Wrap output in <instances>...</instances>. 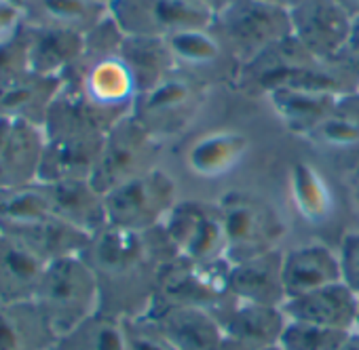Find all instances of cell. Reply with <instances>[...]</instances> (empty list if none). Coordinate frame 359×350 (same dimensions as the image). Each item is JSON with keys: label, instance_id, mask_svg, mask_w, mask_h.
<instances>
[{"label": "cell", "instance_id": "7c38bea8", "mask_svg": "<svg viewBox=\"0 0 359 350\" xmlns=\"http://www.w3.org/2000/svg\"><path fill=\"white\" fill-rule=\"evenodd\" d=\"M108 13L125 36L171 38L214 22V13L195 0H112Z\"/></svg>", "mask_w": 359, "mask_h": 350}, {"label": "cell", "instance_id": "1f68e13d", "mask_svg": "<svg viewBox=\"0 0 359 350\" xmlns=\"http://www.w3.org/2000/svg\"><path fill=\"white\" fill-rule=\"evenodd\" d=\"M121 57L133 76L137 95L154 89L177 70L167 38L125 36Z\"/></svg>", "mask_w": 359, "mask_h": 350}, {"label": "cell", "instance_id": "4dcf8cb0", "mask_svg": "<svg viewBox=\"0 0 359 350\" xmlns=\"http://www.w3.org/2000/svg\"><path fill=\"white\" fill-rule=\"evenodd\" d=\"M22 9L32 26L70 30L83 36L108 15V7L97 0H26Z\"/></svg>", "mask_w": 359, "mask_h": 350}, {"label": "cell", "instance_id": "74e56055", "mask_svg": "<svg viewBox=\"0 0 359 350\" xmlns=\"http://www.w3.org/2000/svg\"><path fill=\"white\" fill-rule=\"evenodd\" d=\"M30 70V49L24 22V26L18 32L0 41V83L18 78Z\"/></svg>", "mask_w": 359, "mask_h": 350}, {"label": "cell", "instance_id": "7bdbcfd3", "mask_svg": "<svg viewBox=\"0 0 359 350\" xmlns=\"http://www.w3.org/2000/svg\"><path fill=\"white\" fill-rule=\"evenodd\" d=\"M195 3H199L201 7H205L208 11H212L214 15L220 13L222 9H226L229 5H233L235 0H195Z\"/></svg>", "mask_w": 359, "mask_h": 350}, {"label": "cell", "instance_id": "ffe728a7", "mask_svg": "<svg viewBox=\"0 0 359 350\" xmlns=\"http://www.w3.org/2000/svg\"><path fill=\"white\" fill-rule=\"evenodd\" d=\"M357 300L359 295L351 291L342 281L290 298L281 306L287 321H300L311 325H321L340 331H355L357 325Z\"/></svg>", "mask_w": 359, "mask_h": 350}, {"label": "cell", "instance_id": "f6af8a7d", "mask_svg": "<svg viewBox=\"0 0 359 350\" xmlns=\"http://www.w3.org/2000/svg\"><path fill=\"white\" fill-rule=\"evenodd\" d=\"M346 49L359 57V18H355V22H353V32H351V41H348Z\"/></svg>", "mask_w": 359, "mask_h": 350}, {"label": "cell", "instance_id": "277c9868", "mask_svg": "<svg viewBox=\"0 0 359 350\" xmlns=\"http://www.w3.org/2000/svg\"><path fill=\"white\" fill-rule=\"evenodd\" d=\"M214 89L175 70L154 89L137 95L133 116L163 144L184 139L203 118Z\"/></svg>", "mask_w": 359, "mask_h": 350}, {"label": "cell", "instance_id": "8992f818", "mask_svg": "<svg viewBox=\"0 0 359 350\" xmlns=\"http://www.w3.org/2000/svg\"><path fill=\"white\" fill-rule=\"evenodd\" d=\"M229 266L199 264L182 255L163 266L152 306H195L212 312L220 325L229 310L237 304L229 289Z\"/></svg>", "mask_w": 359, "mask_h": 350}, {"label": "cell", "instance_id": "e0dca14e", "mask_svg": "<svg viewBox=\"0 0 359 350\" xmlns=\"http://www.w3.org/2000/svg\"><path fill=\"white\" fill-rule=\"evenodd\" d=\"M47 209L53 218L93 237L108 226L106 195L91 180L41 182Z\"/></svg>", "mask_w": 359, "mask_h": 350}, {"label": "cell", "instance_id": "603a6c76", "mask_svg": "<svg viewBox=\"0 0 359 350\" xmlns=\"http://www.w3.org/2000/svg\"><path fill=\"white\" fill-rule=\"evenodd\" d=\"M146 314L156 321L175 350H218L224 340L220 321L195 306H154Z\"/></svg>", "mask_w": 359, "mask_h": 350}, {"label": "cell", "instance_id": "4fadbf2b", "mask_svg": "<svg viewBox=\"0 0 359 350\" xmlns=\"http://www.w3.org/2000/svg\"><path fill=\"white\" fill-rule=\"evenodd\" d=\"M167 43L180 72L189 74L214 91L235 89L241 66L212 30V26L180 32L167 38Z\"/></svg>", "mask_w": 359, "mask_h": 350}, {"label": "cell", "instance_id": "f35d334b", "mask_svg": "<svg viewBox=\"0 0 359 350\" xmlns=\"http://www.w3.org/2000/svg\"><path fill=\"white\" fill-rule=\"evenodd\" d=\"M338 262H340V281L359 295V228L348 230L338 247Z\"/></svg>", "mask_w": 359, "mask_h": 350}, {"label": "cell", "instance_id": "7dc6e473", "mask_svg": "<svg viewBox=\"0 0 359 350\" xmlns=\"http://www.w3.org/2000/svg\"><path fill=\"white\" fill-rule=\"evenodd\" d=\"M340 350H359V331H351Z\"/></svg>", "mask_w": 359, "mask_h": 350}, {"label": "cell", "instance_id": "d6a6232c", "mask_svg": "<svg viewBox=\"0 0 359 350\" xmlns=\"http://www.w3.org/2000/svg\"><path fill=\"white\" fill-rule=\"evenodd\" d=\"M287 87L346 97L359 93V57L348 49L334 57L313 59Z\"/></svg>", "mask_w": 359, "mask_h": 350}, {"label": "cell", "instance_id": "9a60e30c", "mask_svg": "<svg viewBox=\"0 0 359 350\" xmlns=\"http://www.w3.org/2000/svg\"><path fill=\"white\" fill-rule=\"evenodd\" d=\"M313 59L315 57L290 34L241 66L235 89L248 97L264 99L271 91L287 87Z\"/></svg>", "mask_w": 359, "mask_h": 350}, {"label": "cell", "instance_id": "6da1fadb", "mask_svg": "<svg viewBox=\"0 0 359 350\" xmlns=\"http://www.w3.org/2000/svg\"><path fill=\"white\" fill-rule=\"evenodd\" d=\"M81 258L95 276L100 312L131 318L150 310L161 270L177 251L163 226L146 232L106 226L89 239Z\"/></svg>", "mask_w": 359, "mask_h": 350}, {"label": "cell", "instance_id": "b9f144b4", "mask_svg": "<svg viewBox=\"0 0 359 350\" xmlns=\"http://www.w3.org/2000/svg\"><path fill=\"white\" fill-rule=\"evenodd\" d=\"M218 350H281V346H250V344H241V342L224 337Z\"/></svg>", "mask_w": 359, "mask_h": 350}, {"label": "cell", "instance_id": "f907efd6", "mask_svg": "<svg viewBox=\"0 0 359 350\" xmlns=\"http://www.w3.org/2000/svg\"><path fill=\"white\" fill-rule=\"evenodd\" d=\"M97 3H102V5H106V7H108V5L112 3V0H97Z\"/></svg>", "mask_w": 359, "mask_h": 350}, {"label": "cell", "instance_id": "30bf717a", "mask_svg": "<svg viewBox=\"0 0 359 350\" xmlns=\"http://www.w3.org/2000/svg\"><path fill=\"white\" fill-rule=\"evenodd\" d=\"M177 184L161 167L106 192L108 226L146 232L165 224L177 205Z\"/></svg>", "mask_w": 359, "mask_h": 350}, {"label": "cell", "instance_id": "d4e9b609", "mask_svg": "<svg viewBox=\"0 0 359 350\" xmlns=\"http://www.w3.org/2000/svg\"><path fill=\"white\" fill-rule=\"evenodd\" d=\"M45 152L43 127L13 120L9 139L0 152V190L39 182Z\"/></svg>", "mask_w": 359, "mask_h": 350}, {"label": "cell", "instance_id": "83f0119b", "mask_svg": "<svg viewBox=\"0 0 359 350\" xmlns=\"http://www.w3.org/2000/svg\"><path fill=\"white\" fill-rule=\"evenodd\" d=\"M28 34V49H30V68L36 74L62 78L83 55L85 36L60 30V28H45L32 26L26 22Z\"/></svg>", "mask_w": 359, "mask_h": 350}, {"label": "cell", "instance_id": "ab89813d", "mask_svg": "<svg viewBox=\"0 0 359 350\" xmlns=\"http://www.w3.org/2000/svg\"><path fill=\"white\" fill-rule=\"evenodd\" d=\"M26 22L24 9L13 0H0V41L18 32Z\"/></svg>", "mask_w": 359, "mask_h": 350}, {"label": "cell", "instance_id": "ac0fdd59", "mask_svg": "<svg viewBox=\"0 0 359 350\" xmlns=\"http://www.w3.org/2000/svg\"><path fill=\"white\" fill-rule=\"evenodd\" d=\"M0 234H5L18 245H22L28 253H32L45 266L62 258L81 255L91 239L89 234L72 228L70 224L53 216H41V218H32L24 222L0 224Z\"/></svg>", "mask_w": 359, "mask_h": 350}, {"label": "cell", "instance_id": "ba28073f", "mask_svg": "<svg viewBox=\"0 0 359 350\" xmlns=\"http://www.w3.org/2000/svg\"><path fill=\"white\" fill-rule=\"evenodd\" d=\"M218 205L224 216L231 264L283 249L285 222L266 199L233 190L220 197Z\"/></svg>", "mask_w": 359, "mask_h": 350}, {"label": "cell", "instance_id": "ee69618b", "mask_svg": "<svg viewBox=\"0 0 359 350\" xmlns=\"http://www.w3.org/2000/svg\"><path fill=\"white\" fill-rule=\"evenodd\" d=\"M262 3H269V5H273V7H277V9H281V11H294L298 5H302L304 0H262Z\"/></svg>", "mask_w": 359, "mask_h": 350}, {"label": "cell", "instance_id": "f546056e", "mask_svg": "<svg viewBox=\"0 0 359 350\" xmlns=\"http://www.w3.org/2000/svg\"><path fill=\"white\" fill-rule=\"evenodd\" d=\"M287 316L281 306L237 302L222 318L224 337L250 346H279Z\"/></svg>", "mask_w": 359, "mask_h": 350}, {"label": "cell", "instance_id": "7a4b0ae2", "mask_svg": "<svg viewBox=\"0 0 359 350\" xmlns=\"http://www.w3.org/2000/svg\"><path fill=\"white\" fill-rule=\"evenodd\" d=\"M43 131L45 152L39 182L91 180L108 133L100 120L62 89L47 114Z\"/></svg>", "mask_w": 359, "mask_h": 350}, {"label": "cell", "instance_id": "60d3db41", "mask_svg": "<svg viewBox=\"0 0 359 350\" xmlns=\"http://www.w3.org/2000/svg\"><path fill=\"white\" fill-rule=\"evenodd\" d=\"M348 197H351V203H353V209H355V216L359 218V160H355L348 169Z\"/></svg>", "mask_w": 359, "mask_h": 350}, {"label": "cell", "instance_id": "816d5d0a", "mask_svg": "<svg viewBox=\"0 0 359 350\" xmlns=\"http://www.w3.org/2000/svg\"><path fill=\"white\" fill-rule=\"evenodd\" d=\"M13 3H18V5H20V7H22V5H24V3H26V0H13Z\"/></svg>", "mask_w": 359, "mask_h": 350}, {"label": "cell", "instance_id": "484cf974", "mask_svg": "<svg viewBox=\"0 0 359 350\" xmlns=\"http://www.w3.org/2000/svg\"><path fill=\"white\" fill-rule=\"evenodd\" d=\"M57 333L30 302H0V350H53Z\"/></svg>", "mask_w": 359, "mask_h": 350}, {"label": "cell", "instance_id": "d6986e66", "mask_svg": "<svg viewBox=\"0 0 359 350\" xmlns=\"http://www.w3.org/2000/svg\"><path fill=\"white\" fill-rule=\"evenodd\" d=\"M229 289L237 302L283 306L287 300L283 283V249L231 264Z\"/></svg>", "mask_w": 359, "mask_h": 350}, {"label": "cell", "instance_id": "d590c367", "mask_svg": "<svg viewBox=\"0 0 359 350\" xmlns=\"http://www.w3.org/2000/svg\"><path fill=\"white\" fill-rule=\"evenodd\" d=\"M351 331L330 329L321 325L287 321L281 335V350H340Z\"/></svg>", "mask_w": 359, "mask_h": 350}, {"label": "cell", "instance_id": "8fae6325", "mask_svg": "<svg viewBox=\"0 0 359 350\" xmlns=\"http://www.w3.org/2000/svg\"><path fill=\"white\" fill-rule=\"evenodd\" d=\"M177 255L199 264L229 262V239L218 203L177 201L163 224Z\"/></svg>", "mask_w": 359, "mask_h": 350}, {"label": "cell", "instance_id": "5b68a950", "mask_svg": "<svg viewBox=\"0 0 359 350\" xmlns=\"http://www.w3.org/2000/svg\"><path fill=\"white\" fill-rule=\"evenodd\" d=\"M34 302L60 337L100 312V289L87 262L70 255L45 266Z\"/></svg>", "mask_w": 359, "mask_h": 350}, {"label": "cell", "instance_id": "4316f807", "mask_svg": "<svg viewBox=\"0 0 359 350\" xmlns=\"http://www.w3.org/2000/svg\"><path fill=\"white\" fill-rule=\"evenodd\" d=\"M287 190L296 214L306 224L321 226L334 216V188L315 162L298 158L290 164Z\"/></svg>", "mask_w": 359, "mask_h": 350}, {"label": "cell", "instance_id": "681fc988", "mask_svg": "<svg viewBox=\"0 0 359 350\" xmlns=\"http://www.w3.org/2000/svg\"><path fill=\"white\" fill-rule=\"evenodd\" d=\"M355 331H359V300H357V325H355Z\"/></svg>", "mask_w": 359, "mask_h": 350}, {"label": "cell", "instance_id": "7402d4cb", "mask_svg": "<svg viewBox=\"0 0 359 350\" xmlns=\"http://www.w3.org/2000/svg\"><path fill=\"white\" fill-rule=\"evenodd\" d=\"M62 89V78L43 76L32 70L0 83V118L43 127Z\"/></svg>", "mask_w": 359, "mask_h": 350}, {"label": "cell", "instance_id": "e575fe53", "mask_svg": "<svg viewBox=\"0 0 359 350\" xmlns=\"http://www.w3.org/2000/svg\"><path fill=\"white\" fill-rule=\"evenodd\" d=\"M53 350H125L123 318L95 312L70 331L62 333Z\"/></svg>", "mask_w": 359, "mask_h": 350}, {"label": "cell", "instance_id": "bcb514c9", "mask_svg": "<svg viewBox=\"0 0 359 350\" xmlns=\"http://www.w3.org/2000/svg\"><path fill=\"white\" fill-rule=\"evenodd\" d=\"M11 127H13V120L9 118H0V152H3L7 139H9V133H11Z\"/></svg>", "mask_w": 359, "mask_h": 350}, {"label": "cell", "instance_id": "3957f363", "mask_svg": "<svg viewBox=\"0 0 359 350\" xmlns=\"http://www.w3.org/2000/svg\"><path fill=\"white\" fill-rule=\"evenodd\" d=\"M62 83L64 91L76 97L106 131L133 114L137 89L121 53L100 57L83 53Z\"/></svg>", "mask_w": 359, "mask_h": 350}, {"label": "cell", "instance_id": "52a82bcc", "mask_svg": "<svg viewBox=\"0 0 359 350\" xmlns=\"http://www.w3.org/2000/svg\"><path fill=\"white\" fill-rule=\"evenodd\" d=\"M165 146L131 114L108 129L91 182L106 195L161 167Z\"/></svg>", "mask_w": 359, "mask_h": 350}, {"label": "cell", "instance_id": "8d00e7d4", "mask_svg": "<svg viewBox=\"0 0 359 350\" xmlns=\"http://www.w3.org/2000/svg\"><path fill=\"white\" fill-rule=\"evenodd\" d=\"M125 350H175L156 321L148 314L123 318Z\"/></svg>", "mask_w": 359, "mask_h": 350}, {"label": "cell", "instance_id": "2e32d148", "mask_svg": "<svg viewBox=\"0 0 359 350\" xmlns=\"http://www.w3.org/2000/svg\"><path fill=\"white\" fill-rule=\"evenodd\" d=\"M254 146L252 135L237 125H214L197 133L187 150L184 164L203 180H216L235 171Z\"/></svg>", "mask_w": 359, "mask_h": 350}, {"label": "cell", "instance_id": "cb8c5ba5", "mask_svg": "<svg viewBox=\"0 0 359 350\" xmlns=\"http://www.w3.org/2000/svg\"><path fill=\"white\" fill-rule=\"evenodd\" d=\"M338 99L306 89L279 87L264 97V104L285 133L304 141L325 120Z\"/></svg>", "mask_w": 359, "mask_h": 350}, {"label": "cell", "instance_id": "9c48e42d", "mask_svg": "<svg viewBox=\"0 0 359 350\" xmlns=\"http://www.w3.org/2000/svg\"><path fill=\"white\" fill-rule=\"evenodd\" d=\"M212 30L239 66H245L273 43L290 36L292 22L287 11L262 0H235L233 5L214 15Z\"/></svg>", "mask_w": 359, "mask_h": 350}, {"label": "cell", "instance_id": "c3c4849f", "mask_svg": "<svg viewBox=\"0 0 359 350\" xmlns=\"http://www.w3.org/2000/svg\"><path fill=\"white\" fill-rule=\"evenodd\" d=\"M338 5H342L353 18H359V0H336Z\"/></svg>", "mask_w": 359, "mask_h": 350}, {"label": "cell", "instance_id": "836d02e7", "mask_svg": "<svg viewBox=\"0 0 359 350\" xmlns=\"http://www.w3.org/2000/svg\"><path fill=\"white\" fill-rule=\"evenodd\" d=\"M45 264L22 245L0 234V302H30L36 295Z\"/></svg>", "mask_w": 359, "mask_h": 350}, {"label": "cell", "instance_id": "f1b7e54d", "mask_svg": "<svg viewBox=\"0 0 359 350\" xmlns=\"http://www.w3.org/2000/svg\"><path fill=\"white\" fill-rule=\"evenodd\" d=\"M304 141L321 154L348 160V167L359 160V93L340 97Z\"/></svg>", "mask_w": 359, "mask_h": 350}, {"label": "cell", "instance_id": "44dd1931", "mask_svg": "<svg viewBox=\"0 0 359 350\" xmlns=\"http://www.w3.org/2000/svg\"><path fill=\"white\" fill-rule=\"evenodd\" d=\"M283 283L287 300L340 283L338 251L317 241L283 249Z\"/></svg>", "mask_w": 359, "mask_h": 350}, {"label": "cell", "instance_id": "5bb4252c", "mask_svg": "<svg viewBox=\"0 0 359 350\" xmlns=\"http://www.w3.org/2000/svg\"><path fill=\"white\" fill-rule=\"evenodd\" d=\"M292 36L317 59L334 57L348 47L355 18L336 0H304L290 11Z\"/></svg>", "mask_w": 359, "mask_h": 350}]
</instances>
